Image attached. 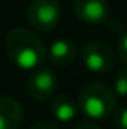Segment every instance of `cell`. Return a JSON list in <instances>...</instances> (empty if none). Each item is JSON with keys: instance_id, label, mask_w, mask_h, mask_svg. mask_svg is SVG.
Instances as JSON below:
<instances>
[{"instance_id": "cell-1", "label": "cell", "mask_w": 127, "mask_h": 129, "mask_svg": "<svg viewBox=\"0 0 127 129\" xmlns=\"http://www.w3.org/2000/svg\"><path fill=\"white\" fill-rule=\"evenodd\" d=\"M5 52L10 62L21 70H36L47 57V49L38 35L21 26L7 33Z\"/></svg>"}, {"instance_id": "cell-2", "label": "cell", "mask_w": 127, "mask_h": 129, "mask_svg": "<svg viewBox=\"0 0 127 129\" xmlns=\"http://www.w3.org/2000/svg\"><path fill=\"white\" fill-rule=\"evenodd\" d=\"M78 110L88 119H104L116 110V93L106 83H90L80 91Z\"/></svg>"}, {"instance_id": "cell-3", "label": "cell", "mask_w": 127, "mask_h": 129, "mask_svg": "<svg viewBox=\"0 0 127 129\" xmlns=\"http://www.w3.org/2000/svg\"><path fill=\"white\" fill-rule=\"evenodd\" d=\"M60 3L57 0H31L26 10L29 25L38 31H51L60 21Z\"/></svg>"}, {"instance_id": "cell-4", "label": "cell", "mask_w": 127, "mask_h": 129, "mask_svg": "<svg viewBox=\"0 0 127 129\" xmlns=\"http://www.w3.org/2000/svg\"><path fill=\"white\" fill-rule=\"evenodd\" d=\"M82 62L90 72L104 74L114 67L116 54L103 41H88L82 47Z\"/></svg>"}, {"instance_id": "cell-5", "label": "cell", "mask_w": 127, "mask_h": 129, "mask_svg": "<svg viewBox=\"0 0 127 129\" xmlns=\"http://www.w3.org/2000/svg\"><path fill=\"white\" fill-rule=\"evenodd\" d=\"M57 88V79L51 69H36L26 82V91L36 101H47L54 96Z\"/></svg>"}, {"instance_id": "cell-6", "label": "cell", "mask_w": 127, "mask_h": 129, "mask_svg": "<svg viewBox=\"0 0 127 129\" xmlns=\"http://www.w3.org/2000/svg\"><path fill=\"white\" fill-rule=\"evenodd\" d=\"M73 13L88 25L103 23L109 15L108 0H73Z\"/></svg>"}, {"instance_id": "cell-7", "label": "cell", "mask_w": 127, "mask_h": 129, "mask_svg": "<svg viewBox=\"0 0 127 129\" xmlns=\"http://www.w3.org/2000/svg\"><path fill=\"white\" fill-rule=\"evenodd\" d=\"M23 121V108L15 98L0 96V129H18Z\"/></svg>"}, {"instance_id": "cell-8", "label": "cell", "mask_w": 127, "mask_h": 129, "mask_svg": "<svg viewBox=\"0 0 127 129\" xmlns=\"http://www.w3.org/2000/svg\"><path fill=\"white\" fill-rule=\"evenodd\" d=\"M47 57L54 66H70L77 59V46L72 39H55L47 47Z\"/></svg>"}, {"instance_id": "cell-9", "label": "cell", "mask_w": 127, "mask_h": 129, "mask_svg": "<svg viewBox=\"0 0 127 129\" xmlns=\"http://www.w3.org/2000/svg\"><path fill=\"white\" fill-rule=\"evenodd\" d=\"M51 113L60 123H70L75 119V116L80 113L78 110V101H75L70 95L62 93L52 100L51 103Z\"/></svg>"}, {"instance_id": "cell-10", "label": "cell", "mask_w": 127, "mask_h": 129, "mask_svg": "<svg viewBox=\"0 0 127 129\" xmlns=\"http://www.w3.org/2000/svg\"><path fill=\"white\" fill-rule=\"evenodd\" d=\"M114 93L117 96H122V98H127V69H122L117 72L114 79V87H112Z\"/></svg>"}, {"instance_id": "cell-11", "label": "cell", "mask_w": 127, "mask_h": 129, "mask_svg": "<svg viewBox=\"0 0 127 129\" xmlns=\"http://www.w3.org/2000/svg\"><path fill=\"white\" fill-rule=\"evenodd\" d=\"M111 116H112V124L117 129H127V106L114 110Z\"/></svg>"}, {"instance_id": "cell-12", "label": "cell", "mask_w": 127, "mask_h": 129, "mask_svg": "<svg viewBox=\"0 0 127 129\" xmlns=\"http://www.w3.org/2000/svg\"><path fill=\"white\" fill-rule=\"evenodd\" d=\"M117 56L127 66V29L121 35V38L117 41Z\"/></svg>"}, {"instance_id": "cell-13", "label": "cell", "mask_w": 127, "mask_h": 129, "mask_svg": "<svg viewBox=\"0 0 127 129\" xmlns=\"http://www.w3.org/2000/svg\"><path fill=\"white\" fill-rule=\"evenodd\" d=\"M29 129H59V126L54 123V121H49V119H42L34 123Z\"/></svg>"}, {"instance_id": "cell-14", "label": "cell", "mask_w": 127, "mask_h": 129, "mask_svg": "<svg viewBox=\"0 0 127 129\" xmlns=\"http://www.w3.org/2000/svg\"><path fill=\"white\" fill-rule=\"evenodd\" d=\"M73 129H99L98 126H96L95 123H90V121H86V123H80V124H77Z\"/></svg>"}]
</instances>
